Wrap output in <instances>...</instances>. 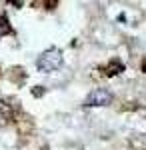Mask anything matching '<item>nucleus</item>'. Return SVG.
Listing matches in <instances>:
<instances>
[{"label": "nucleus", "instance_id": "f03ea898", "mask_svg": "<svg viewBox=\"0 0 146 150\" xmlns=\"http://www.w3.org/2000/svg\"><path fill=\"white\" fill-rule=\"evenodd\" d=\"M112 102V92L110 90H106V88H94L92 92L86 96V100H84V106H108V104Z\"/></svg>", "mask_w": 146, "mask_h": 150}, {"label": "nucleus", "instance_id": "f257e3e1", "mask_svg": "<svg viewBox=\"0 0 146 150\" xmlns=\"http://www.w3.org/2000/svg\"><path fill=\"white\" fill-rule=\"evenodd\" d=\"M36 66H38L40 72H54V70H58L62 66V50L56 46L44 50L38 56V60H36Z\"/></svg>", "mask_w": 146, "mask_h": 150}]
</instances>
